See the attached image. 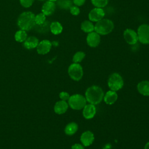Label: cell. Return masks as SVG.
Here are the masks:
<instances>
[{"label": "cell", "instance_id": "cell-13", "mask_svg": "<svg viewBox=\"0 0 149 149\" xmlns=\"http://www.w3.org/2000/svg\"><path fill=\"white\" fill-rule=\"evenodd\" d=\"M83 109V115L87 119H92L96 113V108L93 104H86Z\"/></svg>", "mask_w": 149, "mask_h": 149}, {"label": "cell", "instance_id": "cell-26", "mask_svg": "<svg viewBox=\"0 0 149 149\" xmlns=\"http://www.w3.org/2000/svg\"><path fill=\"white\" fill-rule=\"evenodd\" d=\"M86 54L84 52L78 51L74 54L73 56V62L74 63H79L84 58Z\"/></svg>", "mask_w": 149, "mask_h": 149}, {"label": "cell", "instance_id": "cell-3", "mask_svg": "<svg viewBox=\"0 0 149 149\" xmlns=\"http://www.w3.org/2000/svg\"><path fill=\"white\" fill-rule=\"evenodd\" d=\"M114 28L113 22L109 19H102L96 22L94 25V30L100 35H107L112 32Z\"/></svg>", "mask_w": 149, "mask_h": 149}, {"label": "cell", "instance_id": "cell-33", "mask_svg": "<svg viewBox=\"0 0 149 149\" xmlns=\"http://www.w3.org/2000/svg\"><path fill=\"white\" fill-rule=\"evenodd\" d=\"M144 149H149V141L144 146Z\"/></svg>", "mask_w": 149, "mask_h": 149}, {"label": "cell", "instance_id": "cell-25", "mask_svg": "<svg viewBox=\"0 0 149 149\" xmlns=\"http://www.w3.org/2000/svg\"><path fill=\"white\" fill-rule=\"evenodd\" d=\"M109 0H91L92 4L96 8H102L106 6Z\"/></svg>", "mask_w": 149, "mask_h": 149}, {"label": "cell", "instance_id": "cell-16", "mask_svg": "<svg viewBox=\"0 0 149 149\" xmlns=\"http://www.w3.org/2000/svg\"><path fill=\"white\" fill-rule=\"evenodd\" d=\"M118 99V94L116 91L112 90L108 91L104 96V100L108 105L114 104Z\"/></svg>", "mask_w": 149, "mask_h": 149}, {"label": "cell", "instance_id": "cell-10", "mask_svg": "<svg viewBox=\"0 0 149 149\" xmlns=\"http://www.w3.org/2000/svg\"><path fill=\"white\" fill-rule=\"evenodd\" d=\"M52 47V43L48 40H44L38 42L36 48L37 52L40 55H45L48 53Z\"/></svg>", "mask_w": 149, "mask_h": 149}, {"label": "cell", "instance_id": "cell-18", "mask_svg": "<svg viewBox=\"0 0 149 149\" xmlns=\"http://www.w3.org/2000/svg\"><path fill=\"white\" fill-rule=\"evenodd\" d=\"M38 40L34 36H30L26 38L23 42V46L27 49H33L37 47L38 44Z\"/></svg>", "mask_w": 149, "mask_h": 149}, {"label": "cell", "instance_id": "cell-22", "mask_svg": "<svg viewBox=\"0 0 149 149\" xmlns=\"http://www.w3.org/2000/svg\"><path fill=\"white\" fill-rule=\"evenodd\" d=\"M81 29L85 33H91L94 30V25L90 20H84L81 24Z\"/></svg>", "mask_w": 149, "mask_h": 149}, {"label": "cell", "instance_id": "cell-8", "mask_svg": "<svg viewBox=\"0 0 149 149\" xmlns=\"http://www.w3.org/2000/svg\"><path fill=\"white\" fill-rule=\"evenodd\" d=\"M105 16V11L102 8H95L88 13V19L91 22H97L103 19Z\"/></svg>", "mask_w": 149, "mask_h": 149}, {"label": "cell", "instance_id": "cell-15", "mask_svg": "<svg viewBox=\"0 0 149 149\" xmlns=\"http://www.w3.org/2000/svg\"><path fill=\"white\" fill-rule=\"evenodd\" d=\"M68 104L65 101L61 100L56 102L54 105V111L56 113L61 115L66 112L68 108Z\"/></svg>", "mask_w": 149, "mask_h": 149}, {"label": "cell", "instance_id": "cell-1", "mask_svg": "<svg viewBox=\"0 0 149 149\" xmlns=\"http://www.w3.org/2000/svg\"><path fill=\"white\" fill-rule=\"evenodd\" d=\"M104 93L102 89L98 86L89 87L86 91L85 98L86 101L93 105L98 104L104 98Z\"/></svg>", "mask_w": 149, "mask_h": 149}, {"label": "cell", "instance_id": "cell-35", "mask_svg": "<svg viewBox=\"0 0 149 149\" xmlns=\"http://www.w3.org/2000/svg\"><path fill=\"white\" fill-rule=\"evenodd\" d=\"M39 1H45V0H39Z\"/></svg>", "mask_w": 149, "mask_h": 149}, {"label": "cell", "instance_id": "cell-19", "mask_svg": "<svg viewBox=\"0 0 149 149\" xmlns=\"http://www.w3.org/2000/svg\"><path fill=\"white\" fill-rule=\"evenodd\" d=\"M33 29L34 30L40 34L47 33L50 30V23L48 21H45L40 24H35Z\"/></svg>", "mask_w": 149, "mask_h": 149}, {"label": "cell", "instance_id": "cell-21", "mask_svg": "<svg viewBox=\"0 0 149 149\" xmlns=\"http://www.w3.org/2000/svg\"><path fill=\"white\" fill-rule=\"evenodd\" d=\"M78 129V125L75 122H70L68 123L65 128V133L66 134L72 136L74 134Z\"/></svg>", "mask_w": 149, "mask_h": 149}, {"label": "cell", "instance_id": "cell-20", "mask_svg": "<svg viewBox=\"0 0 149 149\" xmlns=\"http://www.w3.org/2000/svg\"><path fill=\"white\" fill-rule=\"evenodd\" d=\"M63 27L62 24L58 22H53L50 24V31L55 35L59 34L62 33Z\"/></svg>", "mask_w": 149, "mask_h": 149}, {"label": "cell", "instance_id": "cell-34", "mask_svg": "<svg viewBox=\"0 0 149 149\" xmlns=\"http://www.w3.org/2000/svg\"><path fill=\"white\" fill-rule=\"evenodd\" d=\"M48 1H52V2H55V1H56L57 0H48Z\"/></svg>", "mask_w": 149, "mask_h": 149}, {"label": "cell", "instance_id": "cell-23", "mask_svg": "<svg viewBox=\"0 0 149 149\" xmlns=\"http://www.w3.org/2000/svg\"><path fill=\"white\" fill-rule=\"evenodd\" d=\"M56 4L58 6L63 10L70 9V8L73 6L72 0H57Z\"/></svg>", "mask_w": 149, "mask_h": 149}, {"label": "cell", "instance_id": "cell-29", "mask_svg": "<svg viewBox=\"0 0 149 149\" xmlns=\"http://www.w3.org/2000/svg\"><path fill=\"white\" fill-rule=\"evenodd\" d=\"M70 12L71 13L72 15H74V16H77L80 13V9L79 8L78 6L74 5V6H72L70 8Z\"/></svg>", "mask_w": 149, "mask_h": 149}, {"label": "cell", "instance_id": "cell-7", "mask_svg": "<svg viewBox=\"0 0 149 149\" xmlns=\"http://www.w3.org/2000/svg\"><path fill=\"white\" fill-rule=\"evenodd\" d=\"M138 40L143 44H149V25L141 24L137 29Z\"/></svg>", "mask_w": 149, "mask_h": 149}, {"label": "cell", "instance_id": "cell-4", "mask_svg": "<svg viewBox=\"0 0 149 149\" xmlns=\"http://www.w3.org/2000/svg\"><path fill=\"white\" fill-rule=\"evenodd\" d=\"M86 98L81 94H76L70 96L68 100V105L74 110L83 109L86 105Z\"/></svg>", "mask_w": 149, "mask_h": 149}, {"label": "cell", "instance_id": "cell-30", "mask_svg": "<svg viewBox=\"0 0 149 149\" xmlns=\"http://www.w3.org/2000/svg\"><path fill=\"white\" fill-rule=\"evenodd\" d=\"M59 98L61 99V100H63V101H68L69 97H70V95L67 92H65V91H62L59 93Z\"/></svg>", "mask_w": 149, "mask_h": 149}, {"label": "cell", "instance_id": "cell-27", "mask_svg": "<svg viewBox=\"0 0 149 149\" xmlns=\"http://www.w3.org/2000/svg\"><path fill=\"white\" fill-rule=\"evenodd\" d=\"M46 19V16L42 13H40L35 16V23L36 24H40L43 23Z\"/></svg>", "mask_w": 149, "mask_h": 149}, {"label": "cell", "instance_id": "cell-32", "mask_svg": "<svg viewBox=\"0 0 149 149\" xmlns=\"http://www.w3.org/2000/svg\"><path fill=\"white\" fill-rule=\"evenodd\" d=\"M72 149H84V146L80 144H74L72 146Z\"/></svg>", "mask_w": 149, "mask_h": 149}, {"label": "cell", "instance_id": "cell-2", "mask_svg": "<svg viewBox=\"0 0 149 149\" xmlns=\"http://www.w3.org/2000/svg\"><path fill=\"white\" fill-rule=\"evenodd\" d=\"M17 24L20 30L24 31L31 30L36 24L34 14L29 11L22 13L17 19Z\"/></svg>", "mask_w": 149, "mask_h": 149}, {"label": "cell", "instance_id": "cell-9", "mask_svg": "<svg viewBox=\"0 0 149 149\" xmlns=\"http://www.w3.org/2000/svg\"><path fill=\"white\" fill-rule=\"evenodd\" d=\"M123 37L126 42L130 45H134L138 41L137 33L130 29H127L124 31Z\"/></svg>", "mask_w": 149, "mask_h": 149}, {"label": "cell", "instance_id": "cell-24", "mask_svg": "<svg viewBox=\"0 0 149 149\" xmlns=\"http://www.w3.org/2000/svg\"><path fill=\"white\" fill-rule=\"evenodd\" d=\"M27 38V34L26 31L23 30H20L16 31L15 34V38L16 41L19 42H24Z\"/></svg>", "mask_w": 149, "mask_h": 149}, {"label": "cell", "instance_id": "cell-17", "mask_svg": "<svg viewBox=\"0 0 149 149\" xmlns=\"http://www.w3.org/2000/svg\"><path fill=\"white\" fill-rule=\"evenodd\" d=\"M139 93L144 96H149V81L143 80L139 82L137 86Z\"/></svg>", "mask_w": 149, "mask_h": 149}, {"label": "cell", "instance_id": "cell-28", "mask_svg": "<svg viewBox=\"0 0 149 149\" xmlns=\"http://www.w3.org/2000/svg\"><path fill=\"white\" fill-rule=\"evenodd\" d=\"M34 0H20V4L24 8H29L31 6Z\"/></svg>", "mask_w": 149, "mask_h": 149}, {"label": "cell", "instance_id": "cell-12", "mask_svg": "<svg viewBox=\"0 0 149 149\" xmlns=\"http://www.w3.org/2000/svg\"><path fill=\"white\" fill-rule=\"evenodd\" d=\"M94 140V134L89 131H86L83 132L80 136V141L83 146L88 147L90 146Z\"/></svg>", "mask_w": 149, "mask_h": 149}, {"label": "cell", "instance_id": "cell-5", "mask_svg": "<svg viewBox=\"0 0 149 149\" xmlns=\"http://www.w3.org/2000/svg\"><path fill=\"white\" fill-rule=\"evenodd\" d=\"M108 86L111 90L117 91L123 86V80L118 73L111 74L108 80Z\"/></svg>", "mask_w": 149, "mask_h": 149}, {"label": "cell", "instance_id": "cell-11", "mask_svg": "<svg viewBox=\"0 0 149 149\" xmlns=\"http://www.w3.org/2000/svg\"><path fill=\"white\" fill-rule=\"evenodd\" d=\"M86 41L87 44L91 47H97L101 41L100 35L95 31L89 33L86 37Z\"/></svg>", "mask_w": 149, "mask_h": 149}, {"label": "cell", "instance_id": "cell-6", "mask_svg": "<svg viewBox=\"0 0 149 149\" xmlns=\"http://www.w3.org/2000/svg\"><path fill=\"white\" fill-rule=\"evenodd\" d=\"M68 72L70 78L75 81H79L83 75L82 66L78 63L71 64L68 68Z\"/></svg>", "mask_w": 149, "mask_h": 149}, {"label": "cell", "instance_id": "cell-14", "mask_svg": "<svg viewBox=\"0 0 149 149\" xmlns=\"http://www.w3.org/2000/svg\"><path fill=\"white\" fill-rule=\"evenodd\" d=\"M56 9V4L54 2L48 1L45 2L42 6V13L45 16H49L54 13Z\"/></svg>", "mask_w": 149, "mask_h": 149}, {"label": "cell", "instance_id": "cell-31", "mask_svg": "<svg viewBox=\"0 0 149 149\" xmlns=\"http://www.w3.org/2000/svg\"><path fill=\"white\" fill-rule=\"evenodd\" d=\"M73 3L77 6H82L86 0H72Z\"/></svg>", "mask_w": 149, "mask_h": 149}]
</instances>
